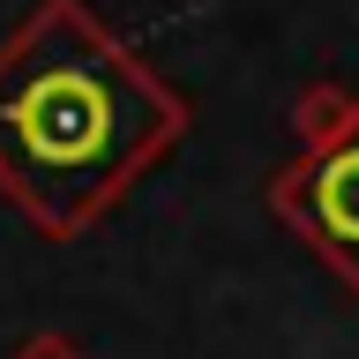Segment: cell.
Returning <instances> with one entry per match:
<instances>
[{
    "label": "cell",
    "mask_w": 359,
    "mask_h": 359,
    "mask_svg": "<svg viewBox=\"0 0 359 359\" xmlns=\"http://www.w3.org/2000/svg\"><path fill=\"white\" fill-rule=\"evenodd\" d=\"M187 135V97L90 0H38L0 38V195L75 240Z\"/></svg>",
    "instance_id": "1"
},
{
    "label": "cell",
    "mask_w": 359,
    "mask_h": 359,
    "mask_svg": "<svg viewBox=\"0 0 359 359\" xmlns=\"http://www.w3.org/2000/svg\"><path fill=\"white\" fill-rule=\"evenodd\" d=\"M292 120L299 157L269 180V210L359 292V97L314 83Z\"/></svg>",
    "instance_id": "2"
},
{
    "label": "cell",
    "mask_w": 359,
    "mask_h": 359,
    "mask_svg": "<svg viewBox=\"0 0 359 359\" xmlns=\"http://www.w3.org/2000/svg\"><path fill=\"white\" fill-rule=\"evenodd\" d=\"M15 359H83V352H75L67 337H30V344H22Z\"/></svg>",
    "instance_id": "3"
}]
</instances>
